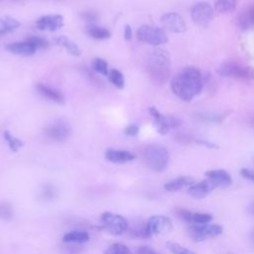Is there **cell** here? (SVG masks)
Segmentation results:
<instances>
[{"instance_id": "cell-1", "label": "cell", "mask_w": 254, "mask_h": 254, "mask_svg": "<svg viewBox=\"0 0 254 254\" xmlns=\"http://www.w3.org/2000/svg\"><path fill=\"white\" fill-rule=\"evenodd\" d=\"M204 83V75L197 67L186 66L172 77L170 85L178 98L190 102L201 93Z\"/></svg>"}, {"instance_id": "cell-2", "label": "cell", "mask_w": 254, "mask_h": 254, "mask_svg": "<svg viewBox=\"0 0 254 254\" xmlns=\"http://www.w3.org/2000/svg\"><path fill=\"white\" fill-rule=\"evenodd\" d=\"M147 73L157 85H164L171 76L172 62L168 51L156 48L151 51L147 59Z\"/></svg>"}, {"instance_id": "cell-3", "label": "cell", "mask_w": 254, "mask_h": 254, "mask_svg": "<svg viewBox=\"0 0 254 254\" xmlns=\"http://www.w3.org/2000/svg\"><path fill=\"white\" fill-rule=\"evenodd\" d=\"M142 158L149 169L155 172H163L168 167L170 155L164 146L150 144L142 150Z\"/></svg>"}, {"instance_id": "cell-4", "label": "cell", "mask_w": 254, "mask_h": 254, "mask_svg": "<svg viewBox=\"0 0 254 254\" xmlns=\"http://www.w3.org/2000/svg\"><path fill=\"white\" fill-rule=\"evenodd\" d=\"M217 73L222 77L233 78L240 81H254V67L235 61H226L222 63Z\"/></svg>"}, {"instance_id": "cell-5", "label": "cell", "mask_w": 254, "mask_h": 254, "mask_svg": "<svg viewBox=\"0 0 254 254\" xmlns=\"http://www.w3.org/2000/svg\"><path fill=\"white\" fill-rule=\"evenodd\" d=\"M137 39L145 44L159 47L168 42L167 32L160 27L152 25H142L136 32Z\"/></svg>"}, {"instance_id": "cell-6", "label": "cell", "mask_w": 254, "mask_h": 254, "mask_svg": "<svg viewBox=\"0 0 254 254\" xmlns=\"http://www.w3.org/2000/svg\"><path fill=\"white\" fill-rule=\"evenodd\" d=\"M149 113L154 120V125L157 131L165 135L171 129H178L182 126V121L175 115H166L162 114L156 107L151 106L149 108Z\"/></svg>"}, {"instance_id": "cell-7", "label": "cell", "mask_w": 254, "mask_h": 254, "mask_svg": "<svg viewBox=\"0 0 254 254\" xmlns=\"http://www.w3.org/2000/svg\"><path fill=\"white\" fill-rule=\"evenodd\" d=\"M214 9L207 2H197L190 9L192 22L200 27L208 26L214 18Z\"/></svg>"}, {"instance_id": "cell-8", "label": "cell", "mask_w": 254, "mask_h": 254, "mask_svg": "<svg viewBox=\"0 0 254 254\" xmlns=\"http://www.w3.org/2000/svg\"><path fill=\"white\" fill-rule=\"evenodd\" d=\"M101 222L104 228L114 235H120L128 228V221L123 216L109 211L102 213Z\"/></svg>"}, {"instance_id": "cell-9", "label": "cell", "mask_w": 254, "mask_h": 254, "mask_svg": "<svg viewBox=\"0 0 254 254\" xmlns=\"http://www.w3.org/2000/svg\"><path fill=\"white\" fill-rule=\"evenodd\" d=\"M161 24L166 32L174 34L185 33L188 29L185 19L177 12H168L161 17Z\"/></svg>"}, {"instance_id": "cell-10", "label": "cell", "mask_w": 254, "mask_h": 254, "mask_svg": "<svg viewBox=\"0 0 254 254\" xmlns=\"http://www.w3.org/2000/svg\"><path fill=\"white\" fill-rule=\"evenodd\" d=\"M222 232V227L217 224H192L190 227V235L194 241H203L215 237Z\"/></svg>"}, {"instance_id": "cell-11", "label": "cell", "mask_w": 254, "mask_h": 254, "mask_svg": "<svg viewBox=\"0 0 254 254\" xmlns=\"http://www.w3.org/2000/svg\"><path fill=\"white\" fill-rule=\"evenodd\" d=\"M173 228L172 221L169 217L164 215H154L149 218L146 223V229L150 236L165 235Z\"/></svg>"}, {"instance_id": "cell-12", "label": "cell", "mask_w": 254, "mask_h": 254, "mask_svg": "<svg viewBox=\"0 0 254 254\" xmlns=\"http://www.w3.org/2000/svg\"><path fill=\"white\" fill-rule=\"evenodd\" d=\"M69 134H70V127L66 122L63 120L55 121L50 125H48L47 128L45 129V136L48 139L56 142H61L65 140L69 136Z\"/></svg>"}, {"instance_id": "cell-13", "label": "cell", "mask_w": 254, "mask_h": 254, "mask_svg": "<svg viewBox=\"0 0 254 254\" xmlns=\"http://www.w3.org/2000/svg\"><path fill=\"white\" fill-rule=\"evenodd\" d=\"M64 26V17L59 14L46 15L36 21V27L44 31H57Z\"/></svg>"}, {"instance_id": "cell-14", "label": "cell", "mask_w": 254, "mask_h": 254, "mask_svg": "<svg viewBox=\"0 0 254 254\" xmlns=\"http://www.w3.org/2000/svg\"><path fill=\"white\" fill-rule=\"evenodd\" d=\"M236 23L240 30L248 31L254 28V3L244 7L236 17Z\"/></svg>"}, {"instance_id": "cell-15", "label": "cell", "mask_w": 254, "mask_h": 254, "mask_svg": "<svg viewBox=\"0 0 254 254\" xmlns=\"http://www.w3.org/2000/svg\"><path fill=\"white\" fill-rule=\"evenodd\" d=\"M215 185L209 181L208 179L207 180H204V181H201L199 183H196V184H192L190 188H189V194H190L192 197H195V198H202V197H205L206 195H208L214 189H215Z\"/></svg>"}, {"instance_id": "cell-16", "label": "cell", "mask_w": 254, "mask_h": 254, "mask_svg": "<svg viewBox=\"0 0 254 254\" xmlns=\"http://www.w3.org/2000/svg\"><path fill=\"white\" fill-rule=\"evenodd\" d=\"M178 215L188 221V222H191L193 224H204L209 222L212 219L211 214L209 213H203V212H192L187 209H183V208H179L177 210Z\"/></svg>"}, {"instance_id": "cell-17", "label": "cell", "mask_w": 254, "mask_h": 254, "mask_svg": "<svg viewBox=\"0 0 254 254\" xmlns=\"http://www.w3.org/2000/svg\"><path fill=\"white\" fill-rule=\"evenodd\" d=\"M6 50L12 54L19 56H32L36 53L37 48L30 41L26 40L24 42H14L6 46Z\"/></svg>"}, {"instance_id": "cell-18", "label": "cell", "mask_w": 254, "mask_h": 254, "mask_svg": "<svg viewBox=\"0 0 254 254\" xmlns=\"http://www.w3.org/2000/svg\"><path fill=\"white\" fill-rule=\"evenodd\" d=\"M205 176L215 185V187L224 188L231 184V177L225 170H210L205 173Z\"/></svg>"}, {"instance_id": "cell-19", "label": "cell", "mask_w": 254, "mask_h": 254, "mask_svg": "<svg viewBox=\"0 0 254 254\" xmlns=\"http://www.w3.org/2000/svg\"><path fill=\"white\" fill-rule=\"evenodd\" d=\"M136 156L125 150H114L108 149L105 152V159L111 163L116 164H124L130 161H133Z\"/></svg>"}, {"instance_id": "cell-20", "label": "cell", "mask_w": 254, "mask_h": 254, "mask_svg": "<svg viewBox=\"0 0 254 254\" xmlns=\"http://www.w3.org/2000/svg\"><path fill=\"white\" fill-rule=\"evenodd\" d=\"M36 87H37L39 93L42 94L44 97L48 98L49 100H52L59 104L64 103V97L59 90H57L53 87H50L44 83H38Z\"/></svg>"}, {"instance_id": "cell-21", "label": "cell", "mask_w": 254, "mask_h": 254, "mask_svg": "<svg viewBox=\"0 0 254 254\" xmlns=\"http://www.w3.org/2000/svg\"><path fill=\"white\" fill-rule=\"evenodd\" d=\"M229 111L223 113H212V112H198L194 114V118L202 123L206 124H220L228 116Z\"/></svg>"}, {"instance_id": "cell-22", "label": "cell", "mask_w": 254, "mask_h": 254, "mask_svg": "<svg viewBox=\"0 0 254 254\" xmlns=\"http://www.w3.org/2000/svg\"><path fill=\"white\" fill-rule=\"evenodd\" d=\"M192 183H193L192 178L183 176V177H179V178H176V179L168 182L164 186V188L168 191H177V190H182L183 188H185L187 186H191Z\"/></svg>"}, {"instance_id": "cell-23", "label": "cell", "mask_w": 254, "mask_h": 254, "mask_svg": "<svg viewBox=\"0 0 254 254\" xmlns=\"http://www.w3.org/2000/svg\"><path fill=\"white\" fill-rule=\"evenodd\" d=\"M55 42L59 46L63 47L71 56L78 57L81 54V52H80L79 48L77 47V45L74 42H72L70 39L65 37V36H58V37H56L55 38Z\"/></svg>"}, {"instance_id": "cell-24", "label": "cell", "mask_w": 254, "mask_h": 254, "mask_svg": "<svg viewBox=\"0 0 254 254\" xmlns=\"http://www.w3.org/2000/svg\"><path fill=\"white\" fill-rule=\"evenodd\" d=\"M238 0H216L213 9L218 14H228L235 11Z\"/></svg>"}, {"instance_id": "cell-25", "label": "cell", "mask_w": 254, "mask_h": 254, "mask_svg": "<svg viewBox=\"0 0 254 254\" xmlns=\"http://www.w3.org/2000/svg\"><path fill=\"white\" fill-rule=\"evenodd\" d=\"M86 33L88 36H90L93 39L96 40H106L109 39L111 37V33L109 30L103 28V27H99L96 26L94 24H90L86 27Z\"/></svg>"}, {"instance_id": "cell-26", "label": "cell", "mask_w": 254, "mask_h": 254, "mask_svg": "<svg viewBox=\"0 0 254 254\" xmlns=\"http://www.w3.org/2000/svg\"><path fill=\"white\" fill-rule=\"evenodd\" d=\"M19 26H20V22L13 17H9V16L0 17V36L16 30Z\"/></svg>"}, {"instance_id": "cell-27", "label": "cell", "mask_w": 254, "mask_h": 254, "mask_svg": "<svg viewBox=\"0 0 254 254\" xmlns=\"http://www.w3.org/2000/svg\"><path fill=\"white\" fill-rule=\"evenodd\" d=\"M89 239V235L85 231H70L64 236V242H69V243H82L86 242Z\"/></svg>"}, {"instance_id": "cell-28", "label": "cell", "mask_w": 254, "mask_h": 254, "mask_svg": "<svg viewBox=\"0 0 254 254\" xmlns=\"http://www.w3.org/2000/svg\"><path fill=\"white\" fill-rule=\"evenodd\" d=\"M3 137L6 140L10 150L13 151V152H17L24 145V142L21 139H19V138L15 137L14 135H12L8 130H4Z\"/></svg>"}, {"instance_id": "cell-29", "label": "cell", "mask_w": 254, "mask_h": 254, "mask_svg": "<svg viewBox=\"0 0 254 254\" xmlns=\"http://www.w3.org/2000/svg\"><path fill=\"white\" fill-rule=\"evenodd\" d=\"M108 78H109L110 82L119 89L123 88L125 85L124 75L118 69H111L108 73Z\"/></svg>"}, {"instance_id": "cell-30", "label": "cell", "mask_w": 254, "mask_h": 254, "mask_svg": "<svg viewBox=\"0 0 254 254\" xmlns=\"http://www.w3.org/2000/svg\"><path fill=\"white\" fill-rule=\"evenodd\" d=\"M104 254H132V253L126 245L121 243H113L105 250Z\"/></svg>"}, {"instance_id": "cell-31", "label": "cell", "mask_w": 254, "mask_h": 254, "mask_svg": "<svg viewBox=\"0 0 254 254\" xmlns=\"http://www.w3.org/2000/svg\"><path fill=\"white\" fill-rule=\"evenodd\" d=\"M92 68L103 74V75H108L109 73V70H108V64L107 63L103 60V59H100V58H95L92 62Z\"/></svg>"}, {"instance_id": "cell-32", "label": "cell", "mask_w": 254, "mask_h": 254, "mask_svg": "<svg viewBox=\"0 0 254 254\" xmlns=\"http://www.w3.org/2000/svg\"><path fill=\"white\" fill-rule=\"evenodd\" d=\"M168 249L173 253V254H196L195 252L190 250V249H187L183 246H181L180 244L178 243H175V242H172V241H168L166 243Z\"/></svg>"}, {"instance_id": "cell-33", "label": "cell", "mask_w": 254, "mask_h": 254, "mask_svg": "<svg viewBox=\"0 0 254 254\" xmlns=\"http://www.w3.org/2000/svg\"><path fill=\"white\" fill-rule=\"evenodd\" d=\"M13 216L12 206L7 202H0V218L9 220Z\"/></svg>"}, {"instance_id": "cell-34", "label": "cell", "mask_w": 254, "mask_h": 254, "mask_svg": "<svg viewBox=\"0 0 254 254\" xmlns=\"http://www.w3.org/2000/svg\"><path fill=\"white\" fill-rule=\"evenodd\" d=\"M27 40L30 41L32 44H34L37 49H46L49 47V42L42 37L35 36V37H30Z\"/></svg>"}, {"instance_id": "cell-35", "label": "cell", "mask_w": 254, "mask_h": 254, "mask_svg": "<svg viewBox=\"0 0 254 254\" xmlns=\"http://www.w3.org/2000/svg\"><path fill=\"white\" fill-rule=\"evenodd\" d=\"M175 140L181 144H190L191 142H194V138L187 133H178L175 135Z\"/></svg>"}, {"instance_id": "cell-36", "label": "cell", "mask_w": 254, "mask_h": 254, "mask_svg": "<svg viewBox=\"0 0 254 254\" xmlns=\"http://www.w3.org/2000/svg\"><path fill=\"white\" fill-rule=\"evenodd\" d=\"M82 18L89 23H94L97 20L98 15L94 11H85L82 13Z\"/></svg>"}, {"instance_id": "cell-37", "label": "cell", "mask_w": 254, "mask_h": 254, "mask_svg": "<svg viewBox=\"0 0 254 254\" xmlns=\"http://www.w3.org/2000/svg\"><path fill=\"white\" fill-rule=\"evenodd\" d=\"M139 126L137 124H129L125 130H124V133L128 136H137L138 133H139Z\"/></svg>"}, {"instance_id": "cell-38", "label": "cell", "mask_w": 254, "mask_h": 254, "mask_svg": "<svg viewBox=\"0 0 254 254\" xmlns=\"http://www.w3.org/2000/svg\"><path fill=\"white\" fill-rule=\"evenodd\" d=\"M194 143L197 144V145H200V146H203L205 148H208V149H217L218 146L210 141H207L205 139H194Z\"/></svg>"}, {"instance_id": "cell-39", "label": "cell", "mask_w": 254, "mask_h": 254, "mask_svg": "<svg viewBox=\"0 0 254 254\" xmlns=\"http://www.w3.org/2000/svg\"><path fill=\"white\" fill-rule=\"evenodd\" d=\"M84 74L87 76L89 81H91V83H93V84H95L97 86H101L102 85V81L98 77H96L93 73H91L90 70H88L87 68L84 69Z\"/></svg>"}, {"instance_id": "cell-40", "label": "cell", "mask_w": 254, "mask_h": 254, "mask_svg": "<svg viewBox=\"0 0 254 254\" xmlns=\"http://www.w3.org/2000/svg\"><path fill=\"white\" fill-rule=\"evenodd\" d=\"M136 254H160V253H158L153 248H151L147 245H143L137 249Z\"/></svg>"}, {"instance_id": "cell-41", "label": "cell", "mask_w": 254, "mask_h": 254, "mask_svg": "<svg viewBox=\"0 0 254 254\" xmlns=\"http://www.w3.org/2000/svg\"><path fill=\"white\" fill-rule=\"evenodd\" d=\"M240 174L241 176L246 179V180H249L251 182L254 183V171L252 170H249V169H242L240 171Z\"/></svg>"}, {"instance_id": "cell-42", "label": "cell", "mask_w": 254, "mask_h": 254, "mask_svg": "<svg viewBox=\"0 0 254 254\" xmlns=\"http://www.w3.org/2000/svg\"><path fill=\"white\" fill-rule=\"evenodd\" d=\"M124 38L127 41L132 39V29H131L130 25H125V28H124Z\"/></svg>"}, {"instance_id": "cell-43", "label": "cell", "mask_w": 254, "mask_h": 254, "mask_svg": "<svg viewBox=\"0 0 254 254\" xmlns=\"http://www.w3.org/2000/svg\"><path fill=\"white\" fill-rule=\"evenodd\" d=\"M45 196L48 198H52L54 196V190L52 189H48L45 190Z\"/></svg>"}, {"instance_id": "cell-44", "label": "cell", "mask_w": 254, "mask_h": 254, "mask_svg": "<svg viewBox=\"0 0 254 254\" xmlns=\"http://www.w3.org/2000/svg\"><path fill=\"white\" fill-rule=\"evenodd\" d=\"M248 211L254 215V202L251 203L249 206H248Z\"/></svg>"}, {"instance_id": "cell-45", "label": "cell", "mask_w": 254, "mask_h": 254, "mask_svg": "<svg viewBox=\"0 0 254 254\" xmlns=\"http://www.w3.org/2000/svg\"><path fill=\"white\" fill-rule=\"evenodd\" d=\"M250 124L254 127V115L251 117V119H250Z\"/></svg>"}, {"instance_id": "cell-46", "label": "cell", "mask_w": 254, "mask_h": 254, "mask_svg": "<svg viewBox=\"0 0 254 254\" xmlns=\"http://www.w3.org/2000/svg\"><path fill=\"white\" fill-rule=\"evenodd\" d=\"M251 238H252V241H253V243H254V229H253V231H252V234H251Z\"/></svg>"}]
</instances>
